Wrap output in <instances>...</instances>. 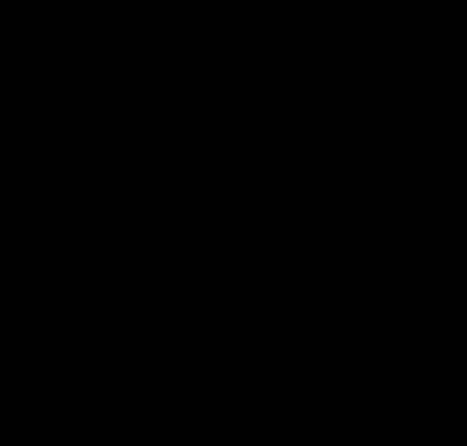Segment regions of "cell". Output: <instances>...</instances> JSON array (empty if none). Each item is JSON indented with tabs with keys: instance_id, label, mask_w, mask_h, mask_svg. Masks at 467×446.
<instances>
[]
</instances>
